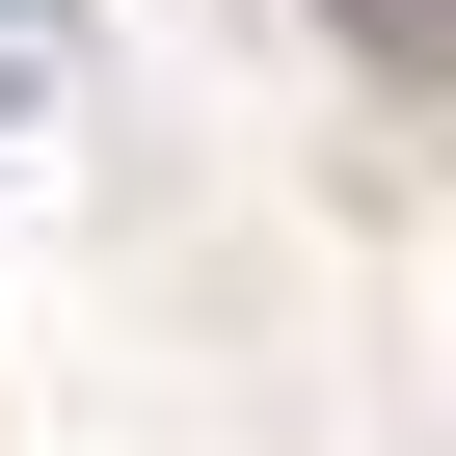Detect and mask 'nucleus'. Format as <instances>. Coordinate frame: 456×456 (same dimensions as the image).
I'll list each match as a JSON object with an SVG mask.
<instances>
[{
  "label": "nucleus",
  "mask_w": 456,
  "mask_h": 456,
  "mask_svg": "<svg viewBox=\"0 0 456 456\" xmlns=\"http://www.w3.org/2000/svg\"><path fill=\"white\" fill-rule=\"evenodd\" d=\"M0 108H28V54H0Z\"/></svg>",
  "instance_id": "obj_2"
},
{
  "label": "nucleus",
  "mask_w": 456,
  "mask_h": 456,
  "mask_svg": "<svg viewBox=\"0 0 456 456\" xmlns=\"http://www.w3.org/2000/svg\"><path fill=\"white\" fill-rule=\"evenodd\" d=\"M349 54H403V81H456V0H349Z\"/></svg>",
  "instance_id": "obj_1"
}]
</instances>
